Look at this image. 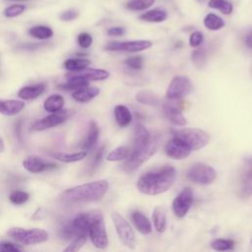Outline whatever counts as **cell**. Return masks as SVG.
<instances>
[{
	"label": "cell",
	"instance_id": "obj_1",
	"mask_svg": "<svg viewBox=\"0 0 252 252\" xmlns=\"http://www.w3.org/2000/svg\"><path fill=\"white\" fill-rule=\"evenodd\" d=\"M176 171L174 168L167 166L156 171L142 175L137 182V188L146 195H159L168 191L174 182Z\"/></svg>",
	"mask_w": 252,
	"mask_h": 252
},
{
	"label": "cell",
	"instance_id": "obj_2",
	"mask_svg": "<svg viewBox=\"0 0 252 252\" xmlns=\"http://www.w3.org/2000/svg\"><path fill=\"white\" fill-rule=\"evenodd\" d=\"M108 189L107 180H98L69 188L63 192L62 196L69 202H95L101 200Z\"/></svg>",
	"mask_w": 252,
	"mask_h": 252
},
{
	"label": "cell",
	"instance_id": "obj_3",
	"mask_svg": "<svg viewBox=\"0 0 252 252\" xmlns=\"http://www.w3.org/2000/svg\"><path fill=\"white\" fill-rule=\"evenodd\" d=\"M171 133L174 138L184 143L191 151L203 149L210 141L209 134L204 130L197 128L172 129Z\"/></svg>",
	"mask_w": 252,
	"mask_h": 252
},
{
	"label": "cell",
	"instance_id": "obj_4",
	"mask_svg": "<svg viewBox=\"0 0 252 252\" xmlns=\"http://www.w3.org/2000/svg\"><path fill=\"white\" fill-rule=\"evenodd\" d=\"M8 235L24 245L40 244L48 241L50 234L42 228L25 229L23 227H12L8 230Z\"/></svg>",
	"mask_w": 252,
	"mask_h": 252
},
{
	"label": "cell",
	"instance_id": "obj_5",
	"mask_svg": "<svg viewBox=\"0 0 252 252\" xmlns=\"http://www.w3.org/2000/svg\"><path fill=\"white\" fill-rule=\"evenodd\" d=\"M160 144V138L159 136L155 135L151 137L149 144L138 152H131L129 154V157L127 158V161L124 164V168L128 171L135 170L139 167H141L146 161H148L158 150Z\"/></svg>",
	"mask_w": 252,
	"mask_h": 252
},
{
	"label": "cell",
	"instance_id": "obj_6",
	"mask_svg": "<svg viewBox=\"0 0 252 252\" xmlns=\"http://www.w3.org/2000/svg\"><path fill=\"white\" fill-rule=\"evenodd\" d=\"M89 236L97 248L106 249L108 247L109 238L104 217L101 212L92 213V219L89 226Z\"/></svg>",
	"mask_w": 252,
	"mask_h": 252
},
{
	"label": "cell",
	"instance_id": "obj_7",
	"mask_svg": "<svg viewBox=\"0 0 252 252\" xmlns=\"http://www.w3.org/2000/svg\"><path fill=\"white\" fill-rule=\"evenodd\" d=\"M92 213H82L74 218L62 228V235L66 239H73L77 236H88Z\"/></svg>",
	"mask_w": 252,
	"mask_h": 252
},
{
	"label": "cell",
	"instance_id": "obj_8",
	"mask_svg": "<svg viewBox=\"0 0 252 252\" xmlns=\"http://www.w3.org/2000/svg\"><path fill=\"white\" fill-rule=\"evenodd\" d=\"M112 218L116 229V232L118 234L119 239L122 241L124 245H126L128 248L133 249L135 247L136 243V237L135 232L131 225L128 224V222L120 216L118 213L113 212L112 214Z\"/></svg>",
	"mask_w": 252,
	"mask_h": 252
},
{
	"label": "cell",
	"instance_id": "obj_9",
	"mask_svg": "<svg viewBox=\"0 0 252 252\" xmlns=\"http://www.w3.org/2000/svg\"><path fill=\"white\" fill-rule=\"evenodd\" d=\"M192 90L191 81L185 76H176L169 83L167 97L169 100H180L186 97Z\"/></svg>",
	"mask_w": 252,
	"mask_h": 252
},
{
	"label": "cell",
	"instance_id": "obj_10",
	"mask_svg": "<svg viewBox=\"0 0 252 252\" xmlns=\"http://www.w3.org/2000/svg\"><path fill=\"white\" fill-rule=\"evenodd\" d=\"M187 176L190 180L198 184H210L212 183L216 177V170L207 165L204 164H196L189 169Z\"/></svg>",
	"mask_w": 252,
	"mask_h": 252
},
{
	"label": "cell",
	"instance_id": "obj_11",
	"mask_svg": "<svg viewBox=\"0 0 252 252\" xmlns=\"http://www.w3.org/2000/svg\"><path fill=\"white\" fill-rule=\"evenodd\" d=\"M153 44L150 41L139 40L129 42H111L105 49L110 52H126V53H138L149 50Z\"/></svg>",
	"mask_w": 252,
	"mask_h": 252
},
{
	"label": "cell",
	"instance_id": "obj_12",
	"mask_svg": "<svg viewBox=\"0 0 252 252\" xmlns=\"http://www.w3.org/2000/svg\"><path fill=\"white\" fill-rule=\"evenodd\" d=\"M71 115V112L69 111H59L57 112H55L51 115H48L41 120H38L35 122V124L32 126V129L35 131H44L46 129H50L56 126H58L65 122L69 116Z\"/></svg>",
	"mask_w": 252,
	"mask_h": 252
},
{
	"label": "cell",
	"instance_id": "obj_13",
	"mask_svg": "<svg viewBox=\"0 0 252 252\" xmlns=\"http://www.w3.org/2000/svg\"><path fill=\"white\" fill-rule=\"evenodd\" d=\"M193 202V192L190 188L183 189L173 200L172 209L176 217L183 218L188 213Z\"/></svg>",
	"mask_w": 252,
	"mask_h": 252
},
{
	"label": "cell",
	"instance_id": "obj_14",
	"mask_svg": "<svg viewBox=\"0 0 252 252\" xmlns=\"http://www.w3.org/2000/svg\"><path fill=\"white\" fill-rule=\"evenodd\" d=\"M165 152L167 156L170 159L183 160L190 155L191 150L180 140L173 138L167 143L165 147Z\"/></svg>",
	"mask_w": 252,
	"mask_h": 252
},
{
	"label": "cell",
	"instance_id": "obj_15",
	"mask_svg": "<svg viewBox=\"0 0 252 252\" xmlns=\"http://www.w3.org/2000/svg\"><path fill=\"white\" fill-rule=\"evenodd\" d=\"M24 168L31 173H41L50 169L57 168V165L50 162H46L42 158L31 156L23 161Z\"/></svg>",
	"mask_w": 252,
	"mask_h": 252
},
{
	"label": "cell",
	"instance_id": "obj_16",
	"mask_svg": "<svg viewBox=\"0 0 252 252\" xmlns=\"http://www.w3.org/2000/svg\"><path fill=\"white\" fill-rule=\"evenodd\" d=\"M99 135H100V129L98 127V124L95 121H92L90 123L88 133L84 138V140L82 141V143L80 144V147L86 152L93 150L94 147L97 145Z\"/></svg>",
	"mask_w": 252,
	"mask_h": 252
},
{
	"label": "cell",
	"instance_id": "obj_17",
	"mask_svg": "<svg viewBox=\"0 0 252 252\" xmlns=\"http://www.w3.org/2000/svg\"><path fill=\"white\" fill-rule=\"evenodd\" d=\"M25 108V104L22 101L18 100H9V101H0V113L4 115L12 116L21 112Z\"/></svg>",
	"mask_w": 252,
	"mask_h": 252
},
{
	"label": "cell",
	"instance_id": "obj_18",
	"mask_svg": "<svg viewBox=\"0 0 252 252\" xmlns=\"http://www.w3.org/2000/svg\"><path fill=\"white\" fill-rule=\"evenodd\" d=\"M151 136L148 130L141 124L136 126L134 136V146L132 152H138L144 149L150 142Z\"/></svg>",
	"mask_w": 252,
	"mask_h": 252
},
{
	"label": "cell",
	"instance_id": "obj_19",
	"mask_svg": "<svg viewBox=\"0 0 252 252\" xmlns=\"http://www.w3.org/2000/svg\"><path fill=\"white\" fill-rule=\"evenodd\" d=\"M46 89H47V85L44 83L33 85V86H26L19 91L18 96L20 99H23V100H28V101L35 100L41 95H43Z\"/></svg>",
	"mask_w": 252,
	"mask_h": 252
},
{
	"label": "cell",
	"instance_id": "obj_20",
	"mask_svg": "<svg viewBox=\"0 0 252 252\" xmlns=\"http://www.w3.org/2000/svg\"><path fill=\"white\" fill-rule=\"evenodd\" d=\"M164 112H165L166 116L171 123L177 125V126L185 125L186 119L183 116L181 111L178 108H176L175 106L170 105V104H166L164 107Z\"/></svg>",
	"mask_w": 252,
	"mask_h": 252
},
{
	"label": "cell",
	"instance_id": "obj_21",
	"mask_svg": "<svg viewBox=\"0 0 252 252\" xmlns=\"http://www.w3.org/2000/svg\"><path fill=\"white\" fill-rule=\"evenodd\" d=\"M131 220L136 228L142 234H149L152 232V224L149 219L140 212H134L131 215Z\"/></svg>",
	"mask_w": 252,
	"mask_h": 252
},
{
	"label": "cell",
	"instance_id": "obj_22",
	"mask_svg": "<svg viewBox=\"0 0 252 252\" xmlns=\"http://www.w3.org/2000/svg\"><path fill=\"white\" fill-rule=\"evenodd\" d=\"M100 94V89L97 87H86L81 90L75 91L72 94V98L79 103H88L96 98Z\"/></svg>",
	"mask_w": 252,
	"mask_h": 252
},
{
	"label": "cell",
	"instance_id": "obj_23",
	"mask_svg": "<svg viewBox=\"0 0 252 252\" xmlns=\"http://www.w3.org/2000/svg\"><path fill=\"white\" fill-rule=\"evenodd\" d=\"M88 86H89L88 80H86L85 78L74 73V75L68 79L67 83L59 85L58 88L65 90V91H78V90H81Z\"/></svg>",
	"mask_w": 252,
	"mask_h": 252
},
{
	"label": "cell",
	"instance_id": "obj_24",
	"mask_svg": "<svg viewBox=\"0 0 252 252\" xmlns=\"http://www.w3.org/2000/svg\"><path fill=\"white\" fill-rule=\"evenodd\" d=\"M114 116L117 124L120 127H127L132 122V114L129 109L125 106H116L114 109Z\"/></svg>",
	"mask_w": 252,
	"mask_h": 252
},
{
	"label": "cell",
	"instance_id": "obj_25",
	"mask_svg": "<svg viewBox=\"0 0 252 252\" xmlns=\"http://www.w3.org/2000/svg\"><path fill=\"white\" fill-rule=\"evenodd\" d=\"M75 74L85 78L88 81H102L109 78L110 73L103 69H85L79 72H74Z\"/></svg>",
	"mask_w": 252,
	"mask_h": 252
},
{
	"label": "cell",
	"instance_id": "obj_26",
	"mask_svg": "<svg viewBox=\"0 0 252 252\" xmlns=\"http://www.w3.org/2000/svg\"><path fill=\"white\" fill-rule=\"evenodd\" d=\"M167 18H168L167 11L161 8H156V9L147 11L140 16V19L142 21L150 22V23H162L166 21Z\"/></svg>",
	"mask_w": 252,
	"mask_h": 252
},
{
	"label": "cell",
	"instance_id": "obj_27",
	"mask_svg": "<svg viewBox=\"0 0 252 252\" xmlns=\"http://www.w3.org/2000/svg\"><path fill=\"white\" fill-rule=\"evenodd\" d=\"M64 104H65V100L62 96L53 95L46 100L44 104V108L48 112L55 113L61 111L62 108L64 107Z\"/></svg>",
	"mask_w": 252,
	"mask_h": 252
},
{
	"label": "cell",
	"instance_id": "obj_28",
	"mask_svg": "<svg viewBox=\"0 0 252 252\" xmlns=\"http://www.w3.org/2000/svg\"><path fill=\"white\" fill-rule=\"evenodd\" d=\"M53 157L62 163H75L82 161L87 157V152L86 151H81V152H76V153H56L53 155Z\"/></svg>",
	"mask_w": 252,
	"mask_h": 252
},
{
	"label": "cell",
	"instance_id": "obj_29",
	"mask_svg": "<svg viewBox=\"0 0 252 252\" xmlns=\"http://www.w3.org/2000/svg\"><path fill=\"white\" fill-rule=\"evenodd\" d=\"M91 61L86 58H70L64 62V67L72 72H79L89 67Z\"/></svg>",
	"mask_w": 252,
	"mask_h": 252
},
{
	"label": "cell",
	"instance_id": "obj_30",
	"mask_svg": "<svg viewBox=\"0 0 252 252\" xmlns=\"http://www.w3.org/2000/svg\"><path fill=\"white\" fill-rule=\"evenodd\" d=\"M28 32L30 36L38 40H48L54 36V31L48 26H35Z\"/></svg>",
	"mask_w": 252,
	"mask_h": 252
},
{
	"label": "cell",
	"instance_id": "obj_31",
	"mask_svg": "<svg viewBox=\"0 0 252 252\" xmlns=\"http://www.w3.org/2000/svg\"><path fill=\"white\" fill-rule=\"evenodd\" d=\"M136 100L140 104L150 107H157L160 105L159 98L149 91H140L139 93H137Z\"/></svg>",
	"mask_w": 252,
	"mask_h": 252
},
{
	"label": "cell",
	"instance_id": "obj_32",
	"mask_svg": "<svg viewBox=\"0 0 252 252\" xmlns=\"http://www.w3.org/2000/svg\"><path fill=\"white\" fill-rule=\"evenodd\" d=\"M204 25L211 31H219L224 27V21L216 14H208L204 19Z\"/></svg>",
	"mask_w": 252,
	"mask_h": 252
},
{
	"label": "cell",
	"instance_id": "obj_33",
	"mask_svg": "<svg viewBox=\"0 0 252 252\" xmlns=\"http://www.w3.org/2000/svg\"><path fill=\"white\" fill-rule=\"evenodd\" d=\"M153 221L157 231L164 232L167 226V219L164 210L161 208H156L153 213Z\"/></svg>",
	"mask_w": 252,
	"mask_h": 252
},
{
	"label": "cell",
	"instance_id": "obj_34",
	"mask_svg": "<svg viewBox=\"0 0 252 252\" xmlns=\"http://www.w3.org/2000/svg\"><path fill=\"white\" fill-rule=\"evenodd\" d=\"M208 5L210 8L220 10L225 15H229L233 10V6L228 0H210Z\"/></svg>",
	"mask_w": 252,
	"mask_h": 252
},
{
	"label": "cell",
	"instance_id": "obj_35",
	"mask_svg": "<svg viewBox=\"0 0 252 252\" xmlns=\"http://www.w3.org/2000/svg\"><path fill=\"white\" fill-rule=\"evenodd\" d=\"M155 3V0H129L126 3V8L131 11H144Z\"/></svg>",
	"mask_w": 252,
	"mask_h": 252
},
{
	"label": "cell",
	"instance_id": "obj_36",
	"mask_svg": "<svg viewBox=\"0 0 252 252\" xmlns=\"http://www.w3.org/2000/svg\"><path fill=\"white\" fill-rule=\"evenodd\" d=\"M129 157V149L126 146H121L116 148L115 150L112 151L108 157L107 160L110 162H117V161H122L125 160Z\"/></svg>",
	"mask_w": 252,
	"mask_h": 252
},
{
	"label": "cell",
	"instance_id": "obj_37",
	"mask_svg": "<svg viewBox=\"0 0 252 252\" xmlns=\"http://www.w3.org/2000/svg\"><path fill=\"white\" fill-rule=\"evenodd\" d=\"M234 241L231 239H224V238H218L212 241L211 247L216 251H229L233 248Z\"/></svg>",
	"mask_w": 252,
	"mask_h": 252
},
{
	"label": "cell",
	"instance_id": "obj_38",
	"mask_svg": "<svg viewBox=\"0 0 252 252\" xmlns=\"http://www.w3.org/2000/svg\"><path fill=\"white\" fill-rule=\"evenodd\" d=\"M29 197L30 196H29V194L26 191L15 190V191H13L10 194L9 200L14 205H23V204H25L29 200Z\"/></svg>",
	"mask_w": 252,
	"mask_h": 252
},
{
	"label": "cell",
	"instance_id": "obj_39",
	"mask_svg": "<svg viewBox=\"0 0 252 252\" xmlns=\"http://www.w3.org/2000/svg\"><path fill=\"white\" fill-rule=\"evenodd\" d=\"M87 236H77L72 239L71 243L64 249L63 252H78L86 243Z\"/></svg>",
	"mask_w": 252,
	"mask_h": 252
},
{
	"label": "cell",
	"instance_id": "obj_40",
	"mask_svg": "<svg viewBox=\"0 0 252 252\" xmlns=\"http://www.w3.org/2000/svg\"><path fill=\"white\" fill-rule=\"evenodd\" d=\"M26 10V7L22 4H15L7 7L4 10V16L7 18H15L21 15Z\"/></svg>",
	"mask_w": 252,
	"mask_h": 252
},
{
	"label": "cell",
	"instance_id": "obj_41",
	"mask_svg": "<svg viewBox=\"0 0 252 252\" xmlns=\"http://www.w3.org/2000/svg\"><path fill=\"white\" fill-rule=\"evenodd\" d=\"M206 52L205 50H197L192 53V61L197 67H202L206 63Z\"/></svg>",
	"mask_w": 252,
	"mask_h": 252
},
{
	"label": "cell",
	"instance_id": "obj_42",
	"mask_svg": "<svg viewBox=\"0 0 252 252\" xmlns=\"http://www.w3.org/2000/svg\"><path fill=\"white\" fill-rule=\"evenodd\" d=\"M125 64L134 70H140L143 68L144 65V59L141 56H132L125 60Z\"/></svg>",
	"mask_w": 252,
	"mask_h": 252
},
{
	"label": "cell",
	"instance_id": "obj_43",
	"mask_svg": "<svg viewBox=\"0 0 252 252\" xmlns=\"http://www.w3.org/2000/svg\"><path fill=\"white\" fill-rule=\"evenodd\" d=\"M77 41H78V45L80 46V48H82V49H89L92 46L93 38L88 33H81L78 36Z\"/></svg>",
	"mask_w": 252,
	"mask_h": 252
},
{
	"label": "cell",
	"instance_id": "obj_44",
	"mask_svg": "<svg viewBox=\"0 0 252 252\" xmlns=\"http://www.w3.org/2000/svg\"><path fill=\"white\" fill-rule=\"evenodd\" d=\"M243 185H252V160L248 161L246 168L242 175Z\"/></svg>",
	"mask_w": 252,
	"mask_h": 252
},
{
	"label": "cell",
	"instance_id": "obj_45",
	"mask_svg": "<svg viewBox=\"0 0 252 252\" xmlns=\"http://www.w3.org/2000/svg\"><path fill=\"white\" fill-rule=\"evenodd\" d=\"M204 40V36L201 32H194L191 34L190 38H189V44L191 48H198L201 46V44L203 43Z\"/></svg>",
	"mask_w": 252,
	"mask_h": 252
},
{
	"label": "cell",
	"instance_id": "obj_46",
	"mask_svg": "<svg viewBox=\"0 0 252 252\" xmlns=\"http://www.w3.org/2000/svg\"><path fill=\"white\" fill-rule=\"evenodd\" d=\"M0 252H22L16 245L10 242L0 243Z\"/></svg>",
	"mask_w": 252,
	"mask_h": 252
},
{
	"label": "cell",
	"instance_id": "obj_47",
	"mask_svg": "<svg viewBox=\"0 0 252 252\" xmlns=\"http://www.w3.org/2000/svg\"><path fill=\"white\" fill-rule=\"evenodd\" d=\"M104 153H105V147L103 146V147H101V148L97 151V153H96V155H95V158H94L93 164H92V168H93V169H96V168L101 165L102 160H103Z\"/></svg>",
	"mask_w": 252,
	"mask_h": 252
},
{
	"label": "cell",
	"instance_id": "obj_48",
	"mask_svg": "<svg viewBox=\"0 0 252 252\" xmlns=\"http://www.w3.org/2000/svg\"><path fill=\"white\" fill-rule=\"evenodd\" d=\"M78 17V13L74 10H68V11H64L63 13L60 14V20L68 22V21H72L74 19H76Z\"/></svg>",
	"mask_w": 252,
	"mask_h": 252
},
{
	"label": "cell",
	"instance_id": "obj_49",
	"mask_svg": "<svg viewBox=\"0 0 252 252\" xmlns=\"http://www.w3.org/2000/svg\"><path fill=\"white\" fill-rule=\"evenodd\" d=\"M125 34V29L123 27H112L108 30V35L112 37H120Z\"/></svg>",
	"mask_w": 252,
	"mask_h": 252
},
{
	"label": "cell",
	"instance_id": "obj_50",
	"mask_svg": "<svg viewBox=\"0 0 252 252\" xmlns=\"http://www.w3.org/2000/svg\"><path fill=\"white\" fill-rule=\"evenodd\" d=\"M22 127H23V120L19 119L14 125V130H15V135L17 139L21 142L22 141Z\"/></svg>",
	"mask_w": 252,
	"mask_h": 252
},
{
	"label": "cell",
	"instance_id": "obj_51",
	"mask_svg": "<svg viewBox=\"0 0 252 252\" xmlns=\"http://www.w3.org/2000/svg\"><path fill=\"white\" fill-rule=\"evenodd\" d=\"M244 43H245V46L247 47V49H249V50L252 51V30H250V31L247 33V35L245 36Z\"/></svg>",
	"mask_w": 252,
	"mask_h": 252
},
{
	"label": "cell",
	"instance_id": "obj_52",
	"mask_svg": "<svg viewBox=\"0 0 252 252\" xmlns=\"http://www.w3.org/2000/svg\"><path fill=\"white\" fill-rule=\"evenodd\" d=\"M241 194L244 197H249L252 195V185H243L241 189Z\"/></svg>",
	"mask_w": 252,
	"mask_h": 252
},
{
	"label": "cell",
	"instance_id": "obj_53",
	"mask_svg": "<svg viewBox=\"0 0 252 252\" xmlns=\"http://www.w3.org/2000/svg\"><path fill=\"white\" fill-rule=\"evenodd\" d=\"M4 149H5L4 142H3V140L1 138H0V153H2L4 151Z\"/></svg>",
	"mask_w": 252,
	"mask_h": 252
},
{
	"label": "cell",
	"instance_id": "obj_54",
	"mask_svg": "<svg viewBox=\"0 0 252 252\" xmlns=\"http://www.w3.org/2000/svg\"><path fill=\"white\" fill-rule=\"evenodd\" d=\"M8 1H26V0H8Z\"/></svg>",
	"mask_w": 252,
	"mask_h": 252
},
{
	"label": "cell",
	"instance_id": "obj_55",
	"mask_svg": "<svg viewBox=\"0 0 252 252\" xmlns=\"http://www.w3.org/2000/svg\"><path fill=\"white\" fill-rule=\"evenodd\" d=\"M197 1H198L199 3H204V2L206 1V0H197Z\"/></svg>",
	"mask_w": 252,
	"mask_h": 252
}]
</instances>
